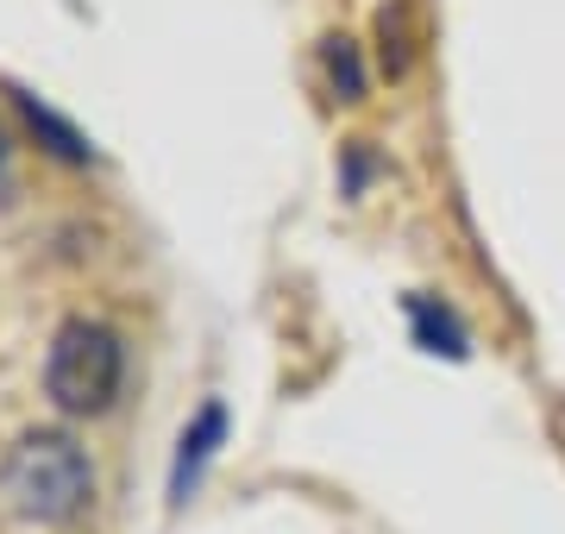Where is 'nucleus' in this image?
<instances>
[{"label":"nucleus","mask_w":565,"mask_h":534,"mask_svg":"<svg viewBox=\"0 0 565 534\" xmlns=\"http://www.w3.org/2000/svg\"><path fill=\"white\" fill-rule=\"evenodd\" d=\"M7 491L32 522H70L95 496V466L63 428H39L7 459Z\"/></svg>","instance_id":"f257e3e1"},{"label":"nucleus","mask_w":565,"mask_h":534,"mask_svg":"<svg viewBox=\"0 0 565 534\" xmlns=\"http://www.w3.org/2000/svg\"><path fill=\"white\" fill-rule=\"evenodd\" d=\"M120 377H126L120 333L102 328V321H63L57 340H51V359H44V391H51L57 409L102 415L120 396Z\"/></svg>","instance_id":"f03ea898"},{"label":"nucleus","mask_w":565,"mask_h":534,"mask_svg":"<svg viewBox=\"0 0 565 534\" xmlns=\"http://www.w3.org/2000/svg\"><path fill=\"white\" fill-rule=\"evenodd\" d=\"M221 440H226V409H221V403H202V415L177 434V459H170V503H189V496H195V484H202V472L214 466Z\"/></svg>","instance_id":"7ed1b4c3"},{"label":"nucleus","mask_w":565,"mask_h":534,"mask_svg":"<svg viewBox=\"0 0 565 534\" xmlns=\"http://www.w3.org/2000/svg\"><path fill=\"white\" fill-rule=\"evenodd\" d=\"M408 328H415V346L422 352H446V359H465L471 352V333H465V321L452 309H446L440 296H408Z\"/></svg>","instance_id":"20e7f679"},{"label":"nucleus","mask_w":565,"mask_h":534,"mask_svg":"<svg viewBox=\"0 0 565 534\" xmlns=\"http://www.w3.org/2000/svg\"><path fill=\"white\" fill-rule=\"evenodd\" d=\"M13 102H20L25 126H32V132H39L44 145H51V151H57L63 164H88V145H82V132H76V126H63L57 114H51L44 102H32V95H13Z\"/></svg>","instance_id":"39448f33"},{"label":"nucleus","mask_w":565,"mask_h":534,"mask_svg":"<svg viewBox=\"0 0 565 534\" xmlns=\"http://www.w3.org/2000/svg\"><path fill=\"white\" fill-rule=\"evenodd\" d=\"M327 83H333V95L340 102H364V57L352 39H327Z\"/></svg>","instance_id":"423d86ee"},{"label":"nucleus","mask_w":565,"mask_h":534,"mask_svg":"<svg viewBox=\"0 0 565 534\" xmlns=\"http://www.w3.org/2000/svg\"><path fill=\"white\" fill-rule=\"evenodd\" d=\"M0 164H7V132H0Z\"/></svg>","instance_id":"0eeeda50"}]
</instances>
